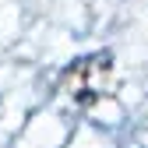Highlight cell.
Returning <instances> with one entry per match:
<instances>
[{"label":"cell","mask_w":148,"mask_h":148,"mask_svg":"<svg viewBox=\"0 0 148 148\" xmlns=\"http://www.w3.org/2000/svg\"><path fill=\"white\" fill-rule=\"evenodd\" d=\"M60 92L71 95V102L78 106H95L109 99L116 92V71H113L109 53H92V57L67 64L60 74Z\"/></svg>","instance_id":"obj_1"}]
</instances>
